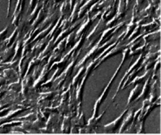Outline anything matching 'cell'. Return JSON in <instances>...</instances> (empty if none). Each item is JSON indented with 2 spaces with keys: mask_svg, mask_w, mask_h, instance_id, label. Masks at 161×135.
Wrapping results in <instances>:
<instances>
[{
  "mask_svg": "<svg viewBox=\"0 0 161 135\" xmlns=\"http://www.w3.org/2000/svg\"><path fill=\"white\" fill-rule=\"evenodd\" d=\"M122 53H123V58H122L121 64L119 65V67H118L117 69L116 70V72H115V73L113 74V76H112V77L111 78L110 82H108V84L107 85V86L105 87V89H104L103 92L102 93V94L100 95V97H99V98L97 99V101L95 102V104H94V109H93L92 117H95V116H97V115H98L99 107H100L101 104H102L105 101V99L107 98L108 94H109V92H110V90H111V88H112V84H113V82H114L115 79L116 78V76H117L118 73H119L120 70L121 69V68L123 67V65H124L125 62V61L129 59V57H130V55H129V54H130V47H126L125 48L124 51H122Z\"/></svg>",
  "mask_w": 161,
  "mask_h": 135,
  "instance_id": "6da1fadb",
  "label": "cell"
},
{
  "mask_svg": "<svg viewBox=\"0 0 161 135\" xmlns=\"http://www.w3.org/2000/svg\"><path fill=\"white\" fill-rule=\"evenodd\" d=\"M99 1H102V0H99Z\"/></svg>",
  "mask_w": 161,
  "mask_h": 135,
  "instance_id": "60d3db41",
  "label": "cell"
},
{
  "mask_svg": "<svg viewBox=\"0 0 161 135\" xmlns=\"http://www.w3.org/2000/svg\"><path fill=\"white\" fill-rule=\"evenodd\" d=\"M86 67H85L84 65L80 66V68H79V71L77 72V73L75 75V76L73 77V82H72V86H73V87L74 89H77V85L79 84L80 80L82 79L83 76H84L85 73H86Z\"/></svg>",
  "mask_w": 161,
  "mask_h": 135,
  "instance_id": "9a60e30c",
  "label": "cell"
},
{
  "mask_svg": "<svg viewBox=\"0 0 161 135\" xmlns=\"http://www.w3.org/2000/svg\"><path fill=\"white\" fill-rule=\"evenodd\" d=\"M8 28L9 27L7 26L3 30H2V31L0 32V42L3 41V40L5 39V37H6L7 33H8Z\"/></svg>",
  "mask_w": 161,
  "mask_h": 135,
  "instance_id": "4dcf8cb0",
  "label": "cell"
},
{
  "mask_svg": "<svg viewBox=\"0 0 161 135\" xmlns=\"http://www.w3.org/2000/svg\"><path fill=\"white\" fill-rule=\"evenodd\" d=\"M155 10H156V6L155 4L150 3L147 6V8H145L142 12H139V14H138V16H147L149 17H151L153 16V14L155 13Z\"/></svg>",
  "mask_w": 161,
  "mask_h": 135,
  "instance_id": "44dd1931",
  "label": "cell"
},
{
  "mask_svg": "<svg viewBox=\"0 0 161 135\" xmlns=\"http://www.w3.org/2000/svg\"><path fill=\"white\" fill-rule=\"evenodd\" d=\"M142 38L144 40V43L149 45L150 43L153 42L154 41L159 40V38H160V31H159V29H157V30H155L154 32L152 31L150 32V33H145L142 36Z\"/></svg>",
  "mask_w": 161,
  "mask_h": 135,
  "instance_id": "30bf717a",
  "label": "cell"
},
{
  "mask_svg": "<svg viewBox=\"0 0 161 135\" xmlns=\"http://www.w3.org/2000/svg\"><path fill=\"white\" fill-rule=\"evenodd\" d=\"M37 1H38V2H41V1H42V0H37Z\"/></svg>",
  "mask_w": 161,
  "mask_h": 135,
  "instance_id": "f35d334b",
  "label": "cell"
},
{
  "mask_svg": "<svg viewBox=\"0 0 161 135\" xmlns=\"http://www.w3.org/2000/svg\"><path fill=\"white\" fill-rule=\"evenodd\" d=\"M42 5H43V1H41V2H37V3L36 6L34 7V8L33 9V11L31 12L30 16H29V19H28V20H27L28 23L30 24V23H32V22H33V20H34V19L36 18L37 13H38V12H39L40 9L42 8Z\"/></svg>",
  "mask_w": 161,
  "mask_h": 135,
  "instance_id": "7402d4cb",
  "label": "cell"
},
{
  "mask_svg": "<svg viewBox=\"0 0 161 135\" xmlns=\"http://www.w3.org/2000/svg\"><path fill=\"white\" fill-rule=\"evenodd\" d=\"M54 3H55V4H56L57 5L58 3H59L63 2V1H64V0H53Z\"/></svg>",
  "mask_w": 161,
  "mask_h": 135,
  "instance_id": "8d00e7d4",
  "label": "cell"
},
{
  "mask_svg": "<svg viewBox=\"0 0 161 135\" xmlns=\"http://www.w3.org/2000/svg\"><path fill=\"white\" fill-rule=\"evenodd\" d=\"M151 75L148 77L146 82H144L143 87L142 89V93H140V94L138 95V97L137 98V99L134 101L135 103L139 102L140 100H144L145 98H147L148 96L150 95V92H151Z\"/></svg>",
  "mask_w": 161,
  "mask_h": 135,
  "instance_id": "52a82bcc",
  "label": "cell"
},
{
  "mask_svg": "<svg viewBox=\"0 0 161 135\" xmlns=\"http://www.w3.org/2000/svg\"><path fill=\"white\" fill-rule=\"evenodd\" d=\"M151 1H152V3H153L154 4H155V5H156V4H159V0H151Z\"/></svg>",
  "mask_w": 161,
  "mask_h": 135,
  "instance_id": "74e56055",
  "label": "cell"
},
{
  "mask_svg": "<svg viewBox=\"0 0 161 135\" xmlns=\"http://www.w3.org/2000/svg\"><path fill=\"white\" fill-rule=\"evenodd\" d=\"M27 109H28L27 107H24V106H21V107L19 108H15V109H13V110H11V111H9V112H8V113L5 115V116H3V117L0 119V123H1V122H3V121H9L11 118H12L16 115H18V114L21 113V112H23L24 111H25V110H27Z\"/></svg>",
  "mask_w": 161,
  "mask_h": 135,
  "instance_id": "7c38bea8",
  "label": "cell"
},
{
  "mask_svg": "<svg viewBox=\"0 0 161 135\" xmlns=\"http://www.w3.org/2000/svg\"><path fill=\"white\" fill-rule=\"evenodd\" d=\"M66 50V37L59 41L53 49V53L57 55H63V52Z\"/></svg>",
  "mask_w": 161,
  "mask_h": 135,
  "instance_id": "603a6c76",
  "label": "cell"
},
{
  "mask_svg": "<svg viewBox=\"0 0 161 135\" xmlns=\"http://www.w3.org/2000/svg\"><path fill=\"white\" fill-rule=\"evenodd\" d=\"M125 47H126L125 44V45H121V44H120V43H118L116 47H113V48L111 49L108 52H107L105 55H103L102 58H101V59L96 63V65H95V66H94V69H96L97 68H98V67L102 64V63L105 62V61H106L108 59H109V58H112V56H115V55H119V54H120V53H122V51H124Z\"/></svg>",
  "mask_w": 161,
  "mask_h": 135,
  "instance_id": "277c9868",
  "label": "cell"
},
{
  "mask_svg": "<svg viewBox=\"0 0 161 135\" xmlns=\"http://www.w3.org/2000/svg\"><path fill=\"white\" fill-rule=\"evenodd\" d=\"M131 2H132V0H125V3H126V8H127V7L130 6V4L131 3Z\"/></svg>",
  "mask_w": 161,
  "mask_h": 135,
  "instance_id": "d590c367",
  "label": "cell"
},
{
  "mask_svg": "<svg viewBox=\"0 0 161 135\" xmlns=\"http://www.w3.org/2000/svg\"><path fill=\"white\" fill-rule=\"evenodd\" d=\"M40 61H41V59H40L39 57L34 56V58H33V59L30 61V63H29L28 69H27V70H26V73H25V76L30 74L32 71L34 70V69L35 68V67L38 66V65H40ZM25 76H24V77H25Z\"/></svg>",
  "mask_w": 161,
  "mask_h": 135,
  "instance_id": "ffe728a7",
  "label": "cell"
},
{
  "mask_svg": "<svg viewBox=\"0 0 161 135\" xmlns=\"http://www.w3.org/2000/svg\"><path fill=\"white\" fill-rule=\"evenodd\" d=\"M81 6V4H80V1H76V3H74L73 7V11H72V13H71V16H69V23L70 24H73L76 22L77 19V13H78V11H79V8Z\"/></svg>",
  "mask_w": 161,
  "mask_h": 135,
  "instance_id": "ac0fdd59",
  "label": "cell"
},
{
  "mask_svg": "<svg viewBox=\"0 0 161 135\" xmlns=\"http://www.w3.org/2000/svg\"><path fill=\"white\" fill-rule=\"evenodd\" d=\"M159 25H157V24L155 23V22L153 20V21L151 22V23H148V24L146 23L144 24V25H142L141 30H142V33H143L144 34H145V33L152 32L155 29H159Z\"/></svg>",
  "mask_w": 161,
  "mask_h": 135,
  "instance_id": "d6986e66",
  "label": "cell"
},
{
  "mask_svg": "<svg viewBox=\"0 0 161 135\" xmlns=\"http://www.w3.org/2000/svg\"><path fill=\"white\" fill-rule=\"evenodd\" d=\"M142 33V31H141V25H137L135 28H134V30H133V32L131 33V34H130L129 37H128L127 39L129 40V41H130V40H132L133 38H134V37H136L137 36H138L139 34H141Z\"/></svg>",
  "mask_w": 161,
  "mask_h": 135,
  "instance_id": "4316f807",
  "label": "cell"
},
{
  "mask_svg": "<svg viewBox=\"0 0 161 135\" xmlns=\"http://www.w3.org/2000/svg\"><path fill=\"white\" fill-rule=\"evenodd\" d=\"M94 20L91 19V16H87L86 19L85 20H83V22L80 25V27L79 28L78 30L76 33V41L78 39L80 36L84 34V33H86V32L90 30V28L91 27V25L94 23Z\"/></svg>",
  "mask_w": 161,
  "mask_h": 135,
  "instance_id": "ba28073f",
  "label": "cell"
},
{
  "mask_svg": "<svg viewBox=\"0 0 161 135\" xmlns=\"http://www.w3.org/2000/svg\"><path fill=\"white\" fill-rule=\"evenodd\" d=\"M128 112H129V109L126 108L124 112H122L115 121H113L111 122V123H108L107 124V125H103L104 132L107 133H116V130H117L118 129H120V125H121L122 122H123V120H124L125 116Z\"/></svg>",
  "mask_w": 161,
  "mask_h": 135,
  "instance_id": "3957f363",
  "label": "cell"
},
{
  "mask_svg": "<svg viewBox=\"0 0 161 135\" xmlns=\"http://www.w3.org/2000/svg\"><path fill=\"white\" fill-rule=\"evenodd\" d=\"M11 6H12V0H8V14H7V17H9L10 15Z\"/></svg>",
  "mask_w": 161,
  "mask_h": 135,
  "instance_id": "1f68e13d",
  "label": "cell"
},
{
  "mask_svg": "<svg viewBox=\"0 0 161 135\" xmlns=\"http://www.w3.org/2000/svg\"><path fill=\"white\" fill-rule=\"evenodd\" d=\"M5 93H6V90H4L3 88L0 89V98H2L3 96L5 94Z\"/></svg>",
  "mask_w": 161,
  "mask_h": 135,
  "instance_id": "836d02e7",
  "label": "cell"
},
{
  "mask_svg": "<svg viewBox=\"0 0 161 135\" xmlns=\"http://www.w3.org/2000/svg\"><path fill=\"white\" fill-rule=\"evenodd\" d=\"M71 116L69 115H64V118L62 119V125H61V132L62 133H70V130L72 129L71 126Z\"/></svg>",
  "mask_w": 161,
  "mask_h": 135,
  "instance_id": "e0dca14e",
  "label": "cell"
},
{
  "mask_svg": "<svg viewBox=\"0 0 161 135\" xmlns=\"http://www.w3.org/2000/svg\"><path fill=\"white\" fill-rule=\"evenodd\" d=\"M3 59H1L0 63L2 64H5V63L8 62V61L12 60V59L13 58L14 54H15V45L12 44L11 46V47H8V49L4 50V51L3 52Z\"/></svg>",
  "mask_w": 161,
  "mask_h": 135,
  "instance_id": "5bb4252c",
  "label": "cell"
},
{
  "mask_svg": "<svg viewBox=\"0 0 161 135\" xmlns=\"http://www.w3.org/2000/svg\"><path fill=\"white\" fill-rule=\"evenodd\" d=\"M142 84H136L135 86H134V88L131 90V92H130V97H129V99H128L127 102V105H126V108H128V107L132 104V103H134L137 98L138 97V95L140 94L142 91Z\"/></svg>",
  "mask_w": 161,
  "mask_h": 135,
  "instance_id": "8fae6325",
  "label": "cell"
},
{
  "mask_svg": "<svg viewBox=\"0 0 161 135\" xmlns=\"http://www.w3.org/2000/svg\"><path fill=\"white\" fill-rule=\"evenodd\" d=\"M37 2H38L37 0H30V4H29V8H28V13H30V12H31L33 11V9L36 6V4H37Z\"/></svg>",
  "mask_w": 161,
  "mask_h": 135,
  "instance_id": "f546056e",
  "label": "cell"
},
{
  "mask_svg": "<svg viewBox=\"0 0 161 135\" xmlns=\"http://www.w3.org/2000/svg\"><path fill=\"white\" fill-rule=\"evenodd\" d=\"M134 111L133 109L129 111L126 114V115L125 116L124 120H123V122H122L121 125L120 127V130L118 131L119 133H125L126 129L130 127V125L132 124V121H133V118H134Z\"/></svg>",
  "mask_w": 161,
  "mask_h": 135,
  "instance_id": "9c48e42d",
  "label": "cell"
},
{
  "mask_svg": "<svg viewBox=\"0 0 161 135\" xmlns=\"http://www.w3.org/2000/svg\"><path fill=\"white\" fill-rule=\"evenodd\" d=\"M48 0H45L43 1V5L40 9V11L37 13L36 18L33 20L31 23V30H34L37 26H38L43 21V20L47 16V13H48Z\"/></svg>",
  "mask_w": 161,
  "mask_h": 135,
  "instance_id": "8992f818",
  "label": "cell"
},
{
  "mask_svg": "<svg viewBox=\"0 0 161 135\" xmlns=\"http://www.w3.org/2000/svg\"><path fill=\"white\" fill-rule=\"evenodd\" d=\"M125 25V21H122L121 23L118 24V25H116L112 26V27H110V28H107L106 30H104V31L103 32L102 34H101L98 41L100 42V43H102L103 42H105L108 41L110 38H112V37H113L114 33H116V32L119 31V30H120V29Z\"/></svg>",
  "mask_w": 161,
  "mask_h": 135,
  "instance_id": "5b68a950",
  "label": "cell"
},
{
  "mask_svg": "<svg viewBox=\"0 0 161 135\" xmlns=\"http://www.w3.org/2000/svg\"><path fill=\"white\" fill-rule=\"evenodd\" d=\"M146 2V0H136V4L138 5V7L142 6L144 3Z\"/></svg>",
  "mask_w": 161,
  "mask_h": 135,
  "instance_id": "d6a6232c",
  "label": "cell"
},
{
  "mask_svg": "<svg viewBox=\"0 0 161 135\" xmlns=\"http://www.w3.org/2000/svg\"><path fill=\"white\" fill-rule=\"evenodd\" d=\"M36 119V115L34 112H31V113L27 114L25 116H21V117L16 118V120H24V121H34Z\"/></svg>",
  "mask_w": 161,
  "mask_h": 135,
  "instance_id": "83f0119b",
  "label": "cell"
},
{
  "mask_svg": "<svg viewBox=\"0 0 161 135\" xmlns=\"http://www.w3.org/2000/svg\"><path fill=\"white\" fill-rule=\"evenodd\" d=\"M69 4H70L71 9H72L73 7V5H74V3H76V0H69Z\"/></svg>",
  "mask_w": 161,
  "mask_h": 135,
  "instance_id": "e575fe53",
  "label": "cell"
},
{
  "mask_svg": "<svg viewBox=\"0 0 161 135\" xmlns=\"http://www.w3.org/2000/svg\"><path fill=\"white\" fill-rule=\"evenodd\" d=\"M107 1H111V0H107Z\"/></svg>",
  "mask_w": 161,
  "mask_h": 135,
  "instance_id": "ab89813d",
  "label": "cell"
},
{
  "mask_svg": "<svg viewBox=\"0 0 161 135\" xmlns=\"http://www.w3.org/2000/svg\"><path fill=\"white\" fill-rule=\"evenodd\" d=\"M152 73V70H149V71H146L145 73H144L142 76H135L133 80L130 82L129 84L127 85V86H132V85H136V84H144V82H146V80L150 76Z\"/></svg>",
  "mask_w": 161,
  "mask_h": 135,
  "instance_id": "4fadbf2b",
  "label": "cell"
},
{
  "mask_svg": "<svg viewBox=\"0 0 161 135\" xmlns=\"http://www.w3.org/2000/svg\"><path fill=\"white\" fill-rule=\"evenodd\" d=\"M86 125V118L83 112H80V114L77 115L75 116V122L73 123V127L71 128H76V129H80Z\"/></svg>",
  "mask_w": 161,
  "mask_h": 135,
  "instance_id": "2e32d148",
  "label": "cell"
},
{
  "mask_svg": "<svg viewBox=\"0 0 161 135\" xmlns=\"http://www.w3.org/2000/svg\"><path fill=\"white\" fill-rule=\"evenodd\" d=\"M39 112L42 114V115L43 117H45L46 119H47L50 114H51V108H46V107H42V108H40Z\"/></svg>",
  "mask_w": 161,
  "mask_h": 135,
  "instance_id": "f1b7e54d",
  "label": "cell"
},
{
  "mask_svg": "<svg viewBox=\"0 0 161 135\" xmlns=\"http://www.w3.org/2000/svg\"><path fill=\"white\" fill-rule=\"evenodd\" d=\"M71 7L70 4H69V0H64V2L62 3L60 7V14L62 16H66L69 14V12H71Z\"/></svg>",
  "mask_w": 161,
  "mask_h": 135,
  "instance_id": "d4e9b609",
  "label": "cell"
},
{
  "mask_svg": "<svg viewBox=\"0 0 161 135\" xmlns=\"http://www.w3.org/2000/svg\"><path fill=\"white\" fill-rule=\"evenodd\" d=\"M107 29L106 23H104L103 20H101L99 19L98 24L94 26V28L93 29V30H91V32L89 33L87 37H86V40L88 42H90V44H89L87 47H85V49H88L89 47H91L93 44V42H96L98 40V38L100 37L101 34L103 33V32Z\"/></svg>",
  "mask_w": 161,
  "mask_h": 135,
  "instance_id": "7a4b0ae2",
  "label": "cell"
},
{
  "mask_svg": "<svg viewBox=\"0 0 161 135\" xmlns=\"http://www.w3.org/2000/svg\"><path fill=\"white\" fill-rule=\"evenodd\" d=\"M137 26V24L135 23V22H131L130 21V24H128V26H127V29H126V30L125 31V34L124 36L122 37V38L120 40H121V42L125 41V40H126L128 38V37L131 34V33L133 32V30H134V28Z\"/></svg>",
  "mask_w": 161,
  "mask_h": 135,
  "instance_id": "484cf974",
  "label": "cell"
},
{
  "mask_svg": "<svg viewBox=\"0 0 161 135\" xmlns=\"http://www.w3.org/2000/svg\"><path fill=\"white\" fill-rule=\"evenodd\" d=\"M76 42V31L71 32L69 35L66 37V49H70L71 47H73Z\"/></svg>",
  "mask_w": 161,
  "mask_h": 135,
  "instance_id": "cb8c5ba5",
  "label": "cell"
}]
</instances>
